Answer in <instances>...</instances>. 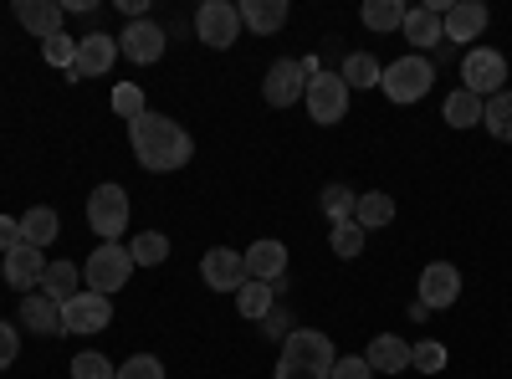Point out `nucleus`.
I'll return each mask as SVG.
<instances>
[{"mask_svg": "<svg viewBox=\"0 0 512 379\" xmlns=\"http://www.w3.org/2000/svg\"><path fill=\"white\" fill-rule=\"evenodd\" d=\"M200 277H205L210 292H241L246 257H241V251H231V246H210L205 257H200Z\"/></svg>", "mask_w": 512, "mask_h": 379, "instance_id": "obj_13", "label": "nucleus"}, {"mask_svg": "<svg viewBox=\"0 0 512 379\" xmlns=\"http://www.w3.org/2000/svg\"><path fill=\"white\" fill-rule=\"evenodd\" d=\"M41 272H47V251H36V246H26V241L0 257V277H6L16 292H36V287H41Z\"/></svg>", "mask_w": 512, "mask_h": 379, "instance_id": "obj_15", "label": "nucleus"}, {"mask_svg": "<svg viewBox=\"0 0 512 379\" xmlns=\"http://www.w3.org/2000/svg\"><path fill=\"white\" fill-rule=\"evenodd\" d=\"M16 246H21V221L0 216V257H6V251H16Z\"/></svg>", "mask_w": 512, "mask_h": 379, "instance_id": "obj_42", "label": "nucleus"}, {"mask_svg": "<svg viewBox=\"0 0 512 379\" xmlns=\"http://www.w3.org/2000/svg\"><path fill=\"white\" fill-rule=\"evenodd\" d=\"M431 82H436V67L425 62V57H415V52H405V57H395V62H384L379 93L405 108V103H420L425 93H431Z\"/></svg>", "mask_w": 512, "mask_h": 379, "instance_id": "obj_2", "label": "nucleus"}, {"mask_svg": "<svg viewBox=\"0 0 512 379\" xmlns=\"http://www.w3.org/2000/svg\"><path fill=\"white\" fill-rule=\"evenodd\" d=\"M318 205H323V216L338 226V221H354V205H359V195H354L349 185H323Z\"/></svg>", "mask_w": 512, "mask_h": 379, "instance_id": "obj_33", "label": "nucleus"}, {"mask_svg": "<svg viewBox=\"0 0 512 379\" xmlns=\"http://www.w3.org/2000/svg\"><path fill=\"white\" fill-rule=\"evenodd\" d=\"M277 379H328V374H318V369H303V364H287V359H277Z\"/></svg>", "mask_w": 512, "mask_h": 379, "instance_id": "obj_43", "label": "nucleus"}, {"mask_svg": "<svg viewBox=\"0 0 512 379\" xmlns=\"http://www.w3.org/2000/svg\"><path fill=\"white\" fill-rule=\"evenodd\" d=\"M236 308H241V318L262 323V318L277 308V287H272V282H256V277H246V282H241V292H236Z\"/></svg>", "mask_w": 512, "mask_h": 379, "instance_id": "obj_25", "label": "nucleus"}, {"mask_svg": "<svg viewBox=\"0 0 512 379\" xmlns=\"http://www.w3.org/2000/svg\"><path fill=\"white\" fill-rule=\"evenodd\" d=\"M369 369L374 374H410V344L400 339V333H379V339L364 349Z\"/></svg>", "mask_w": 512, "mask_h": 379, "instance_id": "obj_21", "label": "nucleus"}, {"mask_svg": "<svg viewBox=\"0 0 512 379\" xmlns=\"http://www.w3.org/2000/svg\"><path fill=\"white\" fill-rule=\"evenodd\" d=\"M41 57H47V67H62V72H72V62H77V36H52V41H41Z\"/></svg>", "mask_w": 512, "mask_h": 379, "instance_id": "obj_37", "label": "nucleus"}, {"mask_svg": "<svg viewBox=\"0 0 512 379\" xmlns=\"http://www.w3.org/2000/svg\"><path fill=\"white\" fill-rule=\"evenodd\" d=\"M16 21H21V31H26V36L52 41V36H62L67 11L57 6V0H16Z\"/></svg>", "mask_w": 512, "mask_h": 379, "instance_id": "obj_17", "label": "nucleus"}, {"mask_svg": "<svg viewBox=\"0 0 512 379\" xmlns=\"http://www.w3.org/2000/svg\"><path fill=\"white\" fill-rule=\"evenodd\" d=\"M123 52H118V36H108V31H88V36H77V62H72V82H88V77H103L113 62H118Z\"/></svg>", "mask_w": 512, "mask_h": 379, "instance_id": "obj_12", "label": "nucleus"}, {"mask_svg": "<svg viewBox=\"0 0 512 379\" xmlns=\"http://www.w3.org/2000/svg\"><path fill=\"white\" fill-rule=\"evenodd\" d=\"M128 277H134V257H128V246H118V241L93 246L88 262H82V287L103 292V298H113L118 287H128Z\"/></svg>", "mask_w": 512, "mask_h": 379, "instance_id": "obj_3", "label": "nucleus"}, {"mask_svg": "<svg viewBox=\"0 0 512 379\" xmlns=\"http://www.w3.org/2000/svg\"><path fill=\"white\" fill-rule=\"evenodd\" d=\"M420 308H456L461 303V267H451V262H431L420 272V298H415Z\"/></svg>", "mask_w": 512, "mask_h": 379, "instance_id": "obj_14", "label": "nucleus"}, {"mask_svg": "<svg viewBox=\"0 0 512 379\" xmlns=\"http://www.w3.org/2000/svg\"><path fill=\"white\" fill-rule=\"evenodd\" d=\"M400 36L410 41V47H415V57H425V52H431V47H441V16L431 11V6H410L405 11V26H400Z\"/></svg>", "mask_w": 512, "mask_h": 379, "instance_id": "obj_20", "label": "nucleus"}, {"mask_svg": "<svg viewBox=\"0 0 512 379\" xmlns=\"http://www.w3.org/2000/svg\"><path fill=\"white\" fill-rule=\"evenodd\" d=\"M482 129L502 144H512V93H497L482 103Z\"/></svg>", "mask_w": 512, "mask_h": 379, "instance_id": "obj_31", "label": "nucleus"}, {"mask_svg": "<svg viewBox=\"0 0 512 379\" xmlns=\"http://www.w3.org/2000/svg\"><path fill=\"white\" fill-rule=\"evenodd\" d=\"M262 333H267V339H277V344H287V333H292V318H287L282 308H272V313L262 318Z\"/></svg>", "mask_w": 512, "mask_h": 379, "instance_id": "obj_41", "label": "nucleus"}, {"mask_svg": "<svg viewBox=\"0 0 512 379\" xmlns=\"http://www.w3.org/2000/svg\"><path fill=\"white\" fill-rule=\"evenodd\" d=\"M338 77L349 82V93H354V88H379L384 67H379L374 52H349V57H344V72H338Z\"/></svg>", "mask_w": 512, "mask_h": 379, "instance_id": "obj_28", "label": "nucleus"}, {"mask_svg": "<svg viewBox=\"0 0 512 379\" xmlns=\"http://www.w3.org/2000/svg\"><path fill=\"white\" fill-rule=\"evenodd\" d=\"M328 379H374V369H369V359L364 354H344L333 364V374Z\"/></svg>", "mask_w": 512, "mask_h": 379, "instance_id": "obj_39", "label": "nucleus"}, {"mask_svg": "<svg viewBox=\"0 0 512 379\" xmlns=\"http://www.w3.org/2000/svg\"><path fill=\"white\" fill-rule=\"evenodd\" d=\"M88 226L98 241H123V231H128V190L123 185L108 180L88 195Z\"/></svg>", "mask_w": 512, "mask_h": 379, "instance_id": "obj_7", "label": "nucleus"}, {"mask_svg": "<svg viewBox=\"0 0 512 379\" xmlns=\"http://www.w3.org/2000/svg\"><path fill=\"white\" fill-rule=\"evenodd\" d=\"M349 82L338 77V72H318L308 77V93H303V108L313 123H323V129H333V123H344L349 118Z\"/></svg>", "mask_w": 512, "mask_h": 379, "instance_id": "obj_5", "label": "nucleus"}, {"mask_svg": "<svg viewBox=\"0 0 512 379\" xmlns=\"http://www.w3.org/2000/svg\"><path fill=\"white\" fill-rule=\"evenodd\" d=\"M461 88L477 93L482 103L507 93V57L497 47H466V57H461Z\"/></svg>", "mask_w": 512, "mask_h": 379, "instance_id": "obj_4", "label": "nucleus"}, {"mask_svg": "<svg viewBox=\"0 0 512 379\" xmlns=\"http://www.w3.org/2000/svg\"><path fill=\"white\" fill-rule=\"evenodd\" d=\"M487 6H482V0H456V6L441 16V36L446 41H477L482 31H487Z\"/></svg>", "mask_w": 512, "mask_h": 379, "instance_id": "obj_18", "label": "nucleus"}, {"mask_svg": "<svg viewBox=\"0 0 512 379\" xmlns=\"http://www.w3.org/2000/svg\"><path fill=\"white\" fill-rule=\"evenodd\" d=\"M241 257H246V277H256V282H282L287 277V246L277 236L251 241Z\"/></svg>", "mask_w": 512, "mask_h": 379, "instance_id": "obj_16", "label": "nucleus"}, {"mask_svg": "<svg viewBox=\"0 0 512 379\" xmlns=\"http://www.w3.org/2000/svg\"><path fill=\"white\" fill-rule=\"evenodd\" d=\"M354 221H359L364 231L390 226V221H395V200L384 195V190H369V195H359V205H354Z\"/></svg>", "mask_w": 512, "mask_h": 379, "instance_id": "obj_27", "label": "nucleus"}, {"mask_svg": "<svg viewBox=\"0 0 512 379\" xmlns=\"http://www.w3.org/2000/svg\"><path fill=\"white\" fill-rule=\"evenodd\" d=\"M36 292H47L52 303H67L82 292V267L77 262H47V272H41V287Z\"/></svg>", "mask_w": 512, "mask_h": 379, "instance_id": "obj_24", "label": "nucleus"}, {"mask_svg": "<svg viewBox=\"0 0 512 379\" xmlns=\"http://www.w3.org/2000/svg\"><path fill=\"white\" fill-rule=\"evenodd\" d=\"M308 93V72H303V57H277L262 77V98L272 108H292L297 98Z\"/></svg>", "mask_w": 512, "mask_h": 379, "instance_id": "obj_10", "label": "nucleus"}, {"mask_svg": "<svg viewBox=\"0 0 512 379\" xmlns=\"http://www.w3.org/2000/svg\"><path fill=\"white\" fill-rule=\"evenodd\" d=\"M113 374H118V364H108L98 349H82L72 359V379H113Z\"/></svg>", "mask_w": 512, "mask_h": 379, "instance_id": "obj_36", "label": "nucleus"}, {"mask_svg": "<svg viewBox=\"0 0 512 379\" xmlns=\"http://www.w3.org/2000/svg\"><path fill=\"white\" fill-rule=\"evenodd\" d=\"M282 359L287 364H303V369H318V374H333L338 349H333L328 333H318V328H292L287 344H282Z\"/></svg>", "mask_w": 512, "mask_h": 379, "instance_id": "obj_8", "label": "nucleus"}, {"mask_svg": "<svg viewBox=\"0 0 512 379\" xmlns=\"http://www.w3.org/2000/svg\"><path fill=\"white\" fill-rule=\"evenodd\" d=\"M164 47H169V36H164V26L159 21H128L123 26V36H118V52L134 62V67H154L159 57H164Z\"/></svg>", "mask_w": 512, "mask_h": 379, "instance_id": "obj_11", "label": "nucleus"}, {"mask_svg": "<svg viewBox=\"0 0 512 379\" xmlns=\"http://www.w3.org/2000/svg\"><path fill=\"white\" fill-rule=\"evenodd\" d=\"M446 123H451V129H477V123H482V98L477 93H466V88H456L451 98H446Z\"/></svg>", "mask_w": 512, "mask_h": 379, "instance_id": "obj_30", "label": "nucleus"}, {"mask_svg": "<svg viewBox=\"0 0 512 379\" xmlns=\"http://www.w3.org/2000/svg\"><path fill=\"white\" fill-rule=\"evenodd\" d=\"M410 369H420V374H441V369H446V344H436V339L410 344Z\"/></svg>", "mask_w": 512, "mask_h": 379, "instance_id": "obj_35", "label": "nucleus"}, {"mask_svg": "<svg viewBox=\"0 0 512 379\" xmlns=\"http://www.w3.org/2000/svg\"><path fill=\"white\" fill-rule=\"evenodd\" d=\"M128 144H134V159L149 175H175L195 159V139L185 123H175L169 113H144L128 123Z\"/></svg>", "mask_w": 512, "mask_h": 379, "instance_id": "obj_1", "label": "nucleus"}, {"mask_svg": "<svg viewBox=\"0 0 512 379\" xmlns=\"http://www.w3.org/2000/svg\"><path fill=\"white\" fill-rule=\"evenodd\" d=\"M57 236H62V216H57L52 205H31L26 216H21V241H26V246L47 251Z\"/></svg>", "mask_w": 512, "mask_h": 379, "instance_id": "obj_23", "label": "nucleus"}, {"mask_svg": "<svg viewBox=\"0 0 512 379\" xmlns=\"http://www.w3.org/2000/svg\"><path fill=\"white\" fill-rule=\"evenodd\" d=\"M287 26V0H241V31L272 36Z\"/></svg>", "mask_w": 512, "mask_h": 379, "instance_id": "obj_22", "label": "nucleus"}, {"mask_svg": "<svg viewBox=\"0 0 512 379\" xmlns=\"http://www.w3.org/2000/svg\"><path fill=\"white\" fill-rule=\"evenodd\" d=\"M21 328L41 333V339H57L62 333V303H52L47 292H26L21 298Z\"/></svg>", "mask_w": 512, "mask_h": 379, "instance_id": "obj_19", "label": "nucleus"}, {"mask_svg": "<svg viewBox=\"0 0 512 379\" xmlns=\"http://www.w3.org/2000/svg\"><path fill=\"white\" fill-rule=\"evenodd\" d=\"M113 379H164V364L154 354H134V359H123Z\"/></svg>", "mask_w": 512, "mask_h": 379, "instance_id": "obj_38", "label": "nucleus"}, {"mask_svg": "<svg viewBox=\"0 0 512 379\" xmlns=\"http://www.w3.org/2000/svg\"><path fill=\"white\" fill-rule=\"evenodd\" d=\"M128 257H134V267H164L169 262V236L164 231H139L134 241H128Z\"/></svg>", "mask_w": 512, "mask_h": 379, "instance_id": "obj_29", "label": "nucleus"}, {"mask_svg": "<svg viewBox=\"0 0 512 379\" xmlns=\"http://www.w3.org/2000/svg\"><path fill=\"white\" fill-rule=\"evenodd\" d=\"M108 323H113V298L93 287H82L77 298L62 303V333H103Z\"/></svg>", "mask_w": 512, "mask_h": 379, "instance_id": "obj_9", "label": "nucleus"}, {"mask_svg": "<svg viewBox=\"0 0 512 379\" xmlns=\"http://www.w3.org/2000/svg\"><path fill=\"white\" fill-rule=\"evenodd\" d=\"M405 11H410L405 0H364V11H359V16H364L369 31L384 36V31H400V26H405Z\"/></svg>", "mask_w": 512, "mask_h": 379, "instance_id": "obj_26", "label": "nucleus"}, {"mask_svg": "<svg viewBox=\"0 0 512 379\" xmlns=\"http://www.w3.org/2000/svg\"><path fill=\"white\" fill-rule=\"evenodd\" d=\"M364 236H369V231H364L359 221H338V226L328 231V246H333V257H338V262H354L359 251H364Z\"/></svg>", "mask_w": 512, "mask_h": 379, "instance_id": "obj_32", "label": "nucleus"}, {"mask_svg": "<svg viewBox=\"0 0 512 379\" xmlns=\"http://www.w3.org/2000/svg\"><path fill=\"white\" fill-rule=\"evenodd\" d=\"M113 113H118L123 123H134V118H144V113H149L139 82H118V88H113Z\"/></svg>", "mask_w": 512, "mask_h": 379, "instance_id": "obj_34", "label": "nucleus"}, {"mask_svg": "<svg viewBox=\"0 0 512 379\" xmlns=\"http://www.w3.org/2000/svg\"><path fill=\"white\" fill-rule=\"evenodd\" d=\"M195 36L210 52H231L241 41V6L236 0H205V6L195 11Z\"/></svg>", "mask_w": 512, "mask_h": 379, "instance_id": "obj_6", "label": "nucleus"}, {"mask_svg": "<svg viewBox=\"0 0 512 379\" xmlns=\"http://www.w3.org/2000/svg\"><path fill=\"white\" fill-rule=\"evenodd\" d=\"M16 359H21V328L0 323V369H11Z\"/></svg>", "mask_w": 512, "mask_h": 379, "instance_id": "obj_40", "label": "nucleus"}]
</instances>
